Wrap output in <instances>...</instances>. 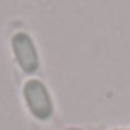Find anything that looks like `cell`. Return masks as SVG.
<instances>
[{
	"label": "cell",
	"instance_id": "obj_1",
	"mask_svg": "<svg viewBox=\"0 0 130 130\" xmlns=\"http://www.w3.org/2000/svg\"><path fill=\"white\" fill-rule=\"evenodd\" d=\"M23 96L30 113L40 121H47L53 115V102L47 87L40 79H28L23 87Z\"/></svg>",
	"mask_w": 130,
	"mask_h": 130
},
{
	"label": "cell",
	"instance_id": "obj_2",
	"mask_svg": "<svg viewBox=\"0 0 130 130\" xmlns=\"http://www.w3.org/2000/svg\"><path fill=\"white\" fill-rule=\"evenodd\" d=\"M11 49L15 55L17 64L21 66V70L26 74H34L40 68V57L36 51V45L28 34L25 32H17L11 38Z\"/></svg>",
	"mask_w": 130,
	"mask_h": 130
},
{
	"label": "cell",
	"instance_id": "obj_3",
	"mask_svg": "<svg viewBox=\"0 0 130 130\" xmlns=\"http://www.w3.org/2000/svg\"><path fill=\"white\" fill-rule=\"evenodd\" d=\"M64 130H83V128H74V126H70V128H64Z\"/></svg>",
	"mask_w": 130,
	"mask_h": 130
},
{
	"label": "cell",
	"instance_id": "obj_4",
	"mask_svg": "<svg viewBox=\"0 0 130 130\" xmlns=\"http://www.w3.org/2000/svg\"><path fill=\"white\" fill-rule=\"evenodd\" d=\"M117 130H119V128H117Z\"/></svg>",
	"mask_w": 130,
	"mask_h": 130
}]
</instances>
